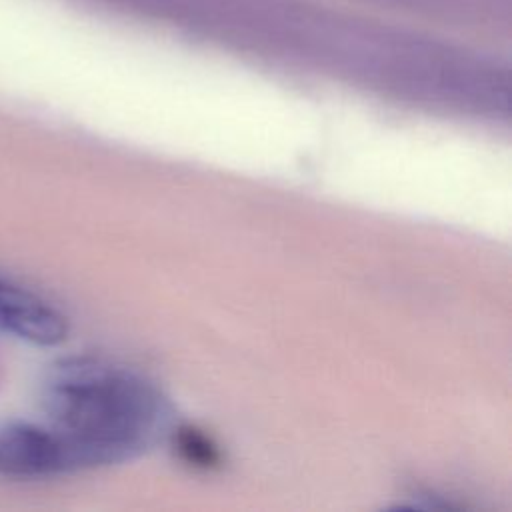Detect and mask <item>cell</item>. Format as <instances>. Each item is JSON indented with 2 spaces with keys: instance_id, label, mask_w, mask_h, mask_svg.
I'll return each mask as SVG.
<instances>
[{
  "instance_id": "6da1fadb",
  "label": "cell",
  "mask_w": 512,
  "mask_h": 512,
  "mask_svg": "<svg viewBox=\"0 0 512 512\" xmlns=\"http://www.w3.org/2000/svg\"><path fill=\"white\" fill-rule=\"evenodd\" d=\"M42 404L48 426L64 438L80 468L132 460L170 424V406L152 382L100 358L56 362Z\"/></svg>"
},
{
  "instance_id": "7a4b0ae2",
  "label": "cell",
  "mask_w": 512,
  "mask_h": 512,
  "mask_svg": "<svg viewBox=\"0 0 512 512\" xmlns=\"http://www.w3.org/2000/svg\"><path fill=\"white\" fill-rule=\"evenodd\" d=\"M80 468L64 438L46 426L10 422L0 426V474L40 478Z\"/></svg>"
},
{
  "instance_id": "3957f363",
  "label": "cell",
  "mask_w": 512,
  "mask_h": 512,
  "mask_svg": "<svg viewBox=\"0 0 512 512\" xmlns=\"http://www.w3.org/2000/svg\"><path fill=\"white\" fill-rule=\"evenodd\" d=\"M0 330L40 346L66 340L68 320L44 298L0 276Z\"/></svg>"
},
{
  "instance_id": "277c9868",
  "label": "cell",
  "mask_w": 512,
  "mask_h": 512,
  "mask_svg": "<svg viewBox=\"0 0 512 512\" xmlns=\"http://www.w3.org/2000/svg\"><path fill=\"white\" fill-rule=\"evenodd\" d=\"M180 448L192 462H198V464H214L216 462L214 448L202 436L194 434V430H186L182 434Z\"/></svg>"
}]
</instances>
